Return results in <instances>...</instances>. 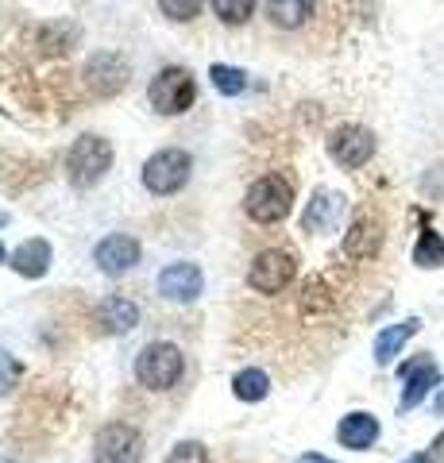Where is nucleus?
Returning <instances> with one entry per match:
<instances>
[{
  "label": "nucleus",
  "instance_id": "nucleus-8",
  "mask_svg": "<svg viewBox=\"0 0 444 463\" xmlns=\"http://www.w3.org/2000/svg\"><path fill=\"white\" fill-rule=\"evenodd\" d=\"M294 255H286V251H263V255H255V263L248 270V282L251 289H260V294H279V289L290 286L294 279Z\"/></svg>",
  "mask_w": 444,
  "mask_h": 463
},
{
  "label": "nucleus",
  "instance_id": "nucleus-14",
  "mask_svg": "<svg viewBox=\"0 0 444 463\" xmlns=\"http://www.w3.org/2000/svg\"><path fill=\"white\" fill-rule=\"evenodd\" d=\"M379 248H383V228L371 216H360L348 228V236H344V251L352 259H371V255H379Z\"/></svg>",
  "mask_w": 444,
  "mask_h": 463
},
{
  "label": "nucleus",
  "instance_id": "nucleus-21",
  "mask_svg": "<svg viewBox=\"0 0 444 463\" xmlns=\"http://www.w3.org/2000/svg\"><path fill=\"white\" fill-rule=\"evenodd\" d=\"M267 390H270V379L263 371H240L236 374V398L240 402H263L267 398Z\"/></svg>",
  "mask_w": 444,
  "mask_h": 463
},
{
  "label": "nucleus",
  "instance_id": "nucleus-29",
  "mask_svg": "<svg viewBox=\"0 0 444 463\" xmlns=\"http://www.w3.org/2000/svg\"><path fill=\"white\" fill-rule=\"evenodd\" d=\"M302 463H333V459H325V456H313V452H309V456H302Z\"/></svg>",
  "mask_w": 444,
  "mask_h": 463
},
{
  "label": "nucleus",
  "instance_id": "nucleus-3",
  "mask_svg": "<svg viewBox=\"0 0 444 463\" xmlns=\"http://www.w3.org/2000/svg\"><path fill=\"white\" fill-rule=\"evenodd\" d=\"M182 352L175 344H147L136 359V379L147 386V390H170L182 379Z\"/></svg>",
  "mask_w": 444,
  "mask_h": 463
},
{
  "label": "nucleus",
  "instance_id": "nucleus-25",
  "mask_svg": "<svg viewBox=\"0 0 444 463\" xmlns=\"http://www.w3.org/2000/svg\"><path fill=\"white\" fill-rule=\"evenodd\" d=\"M166 463H209V452L197 440H185L166 456Z\"/></svg>",
  "mask_w": 444,
  "mask_h": 463
},
{
  "label": "nucleus",
  "instance_id": "nucleus-10",
  "mask_svg": "<svg viewBox=\"0 0 444 463\" xmlns=\"http://www.w3.org/2000/svg\"><path fill=\"white\" fill-rule=\"evenodd\" d=\"M159 289H163V298L190 306V301H197V294H202V270L194 263H170L159 274Z\"/></svg>",
  "mask_w": 444,
  "mask_h": 463
},
{
  "label": "nucleus",
  "instance_id": "nucleus-11",
  "mask_svg": "<svg viewBox=\"0 0 444 463\" xmlns=\"http://www.w3.org/2000/svg\"><path fill=\"white\" fill-rule=\"evenodd\" d=\"M139 263V243L132 236H109L97 243V267L105 274H128Z\"/></svg>",
  "mask_w": 444,
  "mask_h": 463
},
{
  "label": "nucleus",
  "instance_id": "nucleus-1",
  "mask_svg": "<svg viewBox=\"0 0 444 463\" xmlns=\"http://www.w3.org/2000/svg\"><path fill=\"white\" fill-rule=\"evenodd\" d=\"M243 209H248L251 221H260V224H279L290 216L294 209V190H290V182L279 178V174H267V178H260L248 190V197H243Z\"/></svg>",
  "mask_w": 444,
  "mask_h": 463
},
{
  "label": "nucleus",
  "instance_id": "nucleus-19",
  "mask_svg": "<svg viewBox=\"0 0 444 463\" xmlns=\"http://www.w3.org/2000/svg\"><path fill=\"white\" fill-rule=\"evenodd\" d=\"M267 16L286 32H294L313 16V0H267Z\"/></svg>",
  "mask_w": 444,
  "mask_h": 463
},
{
  "label": "nucleus",
  "instance_id": "nucleus-23",
  "mask_svg": "<svg viewBox=\"0 0 444 463\" xmlns=\"http://www.w3.org/2000/svg\"><path fill=\"white\" fill-rule=\"evenodd\" d=\"M213 12L224 24H243L255 12V0H213Z\"/></svg>",
  "mask_w": 444,
  "mask_h": 463
},
{
  "label": "nucleus",
  "instance_id": "nucleus-27",
  "mask_svg": "<svg viewBox=\"0 0 444 463\" xmlns=\"http://www.w3.org/2000/svg\"><path fill=\"white\" fill-rule=\"evenodd\" d=\"M421 190H425V197H433V201H440L444 197V166H433L421 178Z\"/></svg>",
  "mask_w": 444,
  "mask_h": 463
},
{
  "label": "nucleus",
  "instance_id": "nucleus-20",
  "mask_svg": "<svg viewBox=\"0 0 444 463\" xmlns=\"http://www.w3.org/2000/svg\"><path fill=\"white\" fill-rule=\"evenodd\" d=\"M413 263H418V267H444V240H440V232H433V228L421 232L418 248H413Z\"/></svg>",
  "mask_w": 444,
  "mask_h": 463
},
{
  "label": "nucleus",
  "instance_id": "nucleus-7",
  "mask_svg": "<svg viewBox=\"0 0 444 463\" xmlns=\"http://www.w3.org/2000/svg\"><path fill=\"white\" fill-rule=\"evenodd\" d=\"M93 456L97 463H139L143 456V440L132 425L124 421H109L93 440Z\"/></svg>",
  "mask_w": 444,
  "mask_h": 463
},
{
  "label": "nucleus",
  "instance_id": "nucleus-18",
  "mask_svg": "<svg viewBox=\"0 0 444 463\" xmlns=\"http://www.w3.org/2000/svg\"><path fill=\"white\" fill-rule=\"evenodd\" d=\"M12 267H16L24 279H43L51 267V243L47 240H27L24 248L12 255Z\"/></svg>",
  "mask_w": 444,
  "mask_h": 463
},
{
  "label": "nucleus",
  "instance_id": "nucleus-6",
  "mask_svg": "<svg viewBox=\"0 0 444 463\" xmlns=\"http://www.w3.org/2000/svg\"><path fill=\"white\" fill-rule=\"evenodd\" d=\"M128 78H132V70H128V62L120 54H112V51H101V54H93L90 62H85L81 70V81H85V90H90L93 97H117Z\"/></svg>",
  "mask_w": 444,
  "mask_h": 463
},
{
  "label": "nucleus",
  "instance_id": "nucleus-15",
  "mask_svg": "<svg viewBox=\"0 0 444 463\" xmlns=\"http://www.w3.org/2000/svg\"><path fill=\"white\" fill-rule=\"evenodd\" d=\"M340 209H344V197H336V194H313V201H309V209L302 213V228L306 232H328L333 228V221L340 216Z\"/></svg>",
  "mask_w": 444,
  "mask_h": 463
},
{
  "label": "nucleus",
  "instance_id": "nucleus-2",
  "mask_svg": "<svg viewBox=\"0 0 444 463\" xmlns=\"http://www.w3.org/2000/svg\"><path fill=\"white\" fill-rule=\"evenodd\" d=\"M112 166V143L101 136H81L66 155V170L74 185H97Z\"/></svg>",
  "mask_w": 444,
  "mask_h": 463
},
{
  "label": "nucleus",
  "instance_id": "nucleus-22",
  "mask_svg": "<svg viewBox=\"0 0 444 463\" xmlns=\"http://www.w3.org/2000/svg\"><path fill=\"white\" fill-rule=\"evenodd\" d=\"M209 78H213V85H217L224 97H240L243 90H248V74L236 70V66H213Z\"/></svg>",
  "mask_w": 444,
  "mask_h": 463
},
{
  "label": "nucleus",
  "instance_id": "nucleus-26",
  "mask_svg": "<svg viewBox=\"0 0 444 463\" xmlns=\"http://www.w3.org/2000/svg\"><path fill=\"white\" fill-rule=\"evenodd\" d=\"M170 20H194L202 12V0H159Z\"/></svg>",
  "mask_w": 444,
  "mask_h": 463
},
{
  "label": "nucleus",
  "instance_id": "nucleus-32",
  "mask_svg": "<svg viewBox=\"0 0 444 463\" xmlns=\"http://www.w3.org/2000/svg\"><path fill=\"white\" fill-rule=\"evenodd\" d=\"M0 259H5V248H0Z\"/></svg>",
  "mask_w": 444,
  "mask_h": 463
},
{
  "label": "nucleus",
  "instance_id": "nucleus-17",
  "mask_svg": "<svg viewBox=\"0 0 444 463\" xmlns=\"http://www.w3.org/2000/svg\"><path fill=\"white\" fill-rule=\"evenodd\" d=\"M418 328H421V325L413 321V317H410V321H402V325L383 328V332H379V340H375V359H379V364H383V367H391V364H394V355L406 347V340H410V336H418Z\"/></svg>",
  "mask_w": 444,
  "mask_h": 463
},
{
  "label": "nucleus",
  "instance_id": "nucleus-16",
  "mask_svg": "<svg viewBox=\"0 0 444 463\" xmlns=\"http://www.w3.org/2000/svg\"><path fill=\"white\" fill-rule=\"evenodd\" d=\"M97 325L105 332H132L139 325V309L128 298H109V301H101V309H97Z\"/></svg>",
  "mask_w": 444,
  "mask_h": 463
},
{
  "label": "nucleus",
  "instance_id": "nucleus-12",
  "mask_svg": "<svg viewBox=\"0 0 444 463\" xmlns=\"http://www.w3.org/2000/svg\"><path fill=\"white\" fill-rule=\"evenodd\" d=\"M402 374H406L402 410H413V405H421L429 390H433V386L440 383V371H437L433 359H413V364H406V367H402Z\"/></svg>",
  "mask_w": 444,
  "mask_h": 463
},
{
  "label": "nucleus",
  "instance_id": "nucleus-24",
  "mask_svg": "<svg viewBox=\"0 0 444 463\" xmlns=\"http://www.w3.org/2000/svg\"><path fill=\"white\" fill-rule=\"evenodd\" d=\"M24 379V367H20V359H12L8 352H0V394H8L12 386H16Z\"/></svg>",
  "mask_w": 444,
  "mask_h": 463
},
{
  "label": "nucleus",
  "instance_id": "nucleus-31",
  "mask_svg": "<svg viewBox=\"0 0 444 463\" xmlns=\"http://www.w3.org/2000/svg\"><path fill=\"white\" fill-rule=\"evenodd\" d=\"M437 410H440V413H444V394H440V398H437Z\"/></svg>",
  "mask_w": 444,
  "mask_h": 463
},
{
  "label": "nucleus",
  "instance_id": "nucleus-30",
  "mask_svg": "<svg viewBox=\"0 0 444 463\" xmlns=\"http://www.w3.org/2000/svg\"><path fill=\"white\" fill-rule=\"evenodd\" d=\"M406 463H429V456H410Z\"/></svg>",
  "mask_w": 444,
  "mask_h": 463
},
{
  "label": "nucleus",
  "instance_id": "nucleus-28",
  "mask_svg": "<svg viewBox=\"0 0 444 463\" xmlns=\"http://www.w3.org/2000/svg\"><path fill=\"white\" fill-rule=\"evenodd\" d=\"M425 456H429V463H444V432H440V437L433 440V448H429Z\"/></svg>",
  "mask_w": 444,
  "mask_h": 463
},
{
  "label": "nucleus",
  "instance_id": "nucleus-13",
  "mask_svg": "<svg viewBox=\"0 0 444 463\" xmlns=\"http://www.w3.org/2000/svg\"><path fill=\"white\" fill-rule=\"evenodd\" d=\"M336 440L344 448H355V452H364L379 440V421L371 413H348L344 421L336 425Z\"/></svg>",
  "mask_w": 444,
  "mask_h": 463
},
{
  "label": "nucleus",
  "instance_id": "nucleus-9",
  "mask_svg": "<svg viewBox=\"0 0 444 463\" xmlns=\"http://www.w3.org/2000/svg\"><path fill=\"white\" fill-rule=\"evenodd\" d=\"M328 151H333V158L340 166L355 170V166H364L367 158L375 155V136H371L367 128H360V124H344V128L333 132V139H328Z\"/></svg>",
  "mask_w": 444,
  "mask_h": 463
},
{
  "label": "nucleus",
  "instance_id": "nucleus-5",
  "mask_svg": "<svg viewBox=\"0 0 444 463\" xmlns=\"http://www.w3.org/2000/svg\"><path fill=\"white\" fill-rule=\"evenodd\" d=\"M190 166L194 163L185 151H159V155L147 158V166H143V185L159 197H170L190 182Z\"/></svg>",
  "mask_w": 444,
  "mask_h": 463
},
{
  "label": "nucleus",
  "instance_id": "nucleus-4",
  "mask_svg": "<svg viewBox=\"0 0 444 463\" xmlns=\"http://www.w3.org/2000/svg\"><path fill=\"white\" fill-rule=\"evenodd\" d=\"M194 97H197V85L190 78V70H182V66H166L163 74L151 81V105L163 116L185 112L194 105Z\"/></svg>",
  "mask_w": 444,
  "mask_h": 463
}]
</instances>
